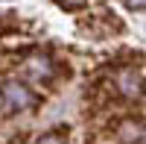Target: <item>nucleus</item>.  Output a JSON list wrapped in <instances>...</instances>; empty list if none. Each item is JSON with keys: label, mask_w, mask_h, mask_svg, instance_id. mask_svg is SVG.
Segmentation results:
<instances>
[{"label": "nucleus", "mask_w": 146, "mask_h": 144, "mask_svg": "<svg viewBox=\"0 0 146 144\" xmlns=\"http://www.w3.org/2000/svg\"><path fill=\"white\" fill-rule=\"evenodd\" d=\"M0 97H3L9 112H23V109H32L35 106V94L23 85V82H18V79L0 82Z\"/></svg>", "instance_id": "1"}, {"label": "nucleus", "mask_w": 146, "mask_h": 144, "mask_svg": "<svg viewBox=\"0 0 146 144\" xmlns=\"http://www.w3.org/2000/svg\"><path fill=\"white\" fill-rule=\"evenodd\" d=\"M117 85H120V91H123L129 100L140 97V85H143V71H140V68H123V71H120V79H117Z\"/></svg>", "instance_id": "2"}, {"label": "nucleus", "mask_w": 146, "mask_h": 144, "mask_svg": "<svg viewBox=\"0 0 146 144\" xmlns=\"http://www.w3.org/2000/svg\"><path fill=\"white\" fill-rule=\"evenodd\" d=\"M27 74L35 77V79H41V82H47V79L56 74L53 59L47 56V53H35V56H29V59H27Z\"/></svg>", "instance_id": "3"}, {"label": "nucleus", "mask_w": 146, "mask_h": 144, "mask_svg": "<svg viewBox=\"0 0 146 144\" xmlns=\"http://www.w3.org/2000/svg\"><path fill=\"white\" fill-rule=\"evenodd\" d=\"M58 3H62L64 9H79V6H85V3H88V0H58Z\"/></svg>", "instance_id": "4"}, {"label": "nucleus", "mask_w": 146, "mask_h": 144, "mask_svg": "<svg viewBox=\"0 0 146 144\" xmlns=\"http://www.w3.org/2000/svg\"><path fill=\"white\" fill-rule=\"evenodd\" d=\"M126 3H129L131 9H143V6H146V0H126Z\"/></svg>", "instance_id": "5"}]
</instances>
